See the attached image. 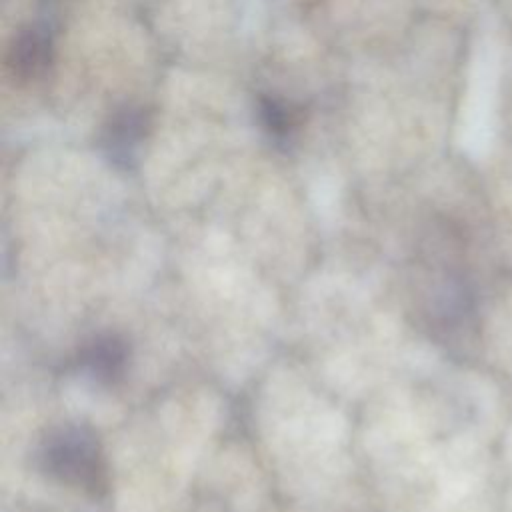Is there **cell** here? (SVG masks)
<instances>
[{"instance_id":"6da1fadb","label":"cell","mask_w":512,"mask_h":512,"mask_svg":"<svg viewBox=\"0 0 512 512\" xmlns=\"http://www.w3.org/2000/svg\"><path fill=\"white\" fill-rule=\"evenodd\" d=\"M38 458L40 468L64 484L92 492L104 486L100 444L84 426H64L50 432Z\"/></svg>"},{"instance_id":"7a4b0ae2","label":"cell","mask_w":512,"mask_h":512,"mask_svg":"<svg viewBox=\"0 0 512 512\" xmlns=\"http://www.w3.org/2000/svg\"><path fill=\"white\" fill-rule=\"evenodd\" d=\"M148 130V114L136 106H124L112 114L102 134V148L114 164L128 166Z\"/></svg>"},{"instance_id":"3957f363","label":"cell","mask_w":512,"mask_h":512,"mask_svg":"<svg viewBox=\"0 0 512 512\" xmlns=\"http://www.w3.org/2000/svg\"><path fill=\"white\" fill-rule=\"evenodd\" d=\"M52 36L42 26L22 30L8 52V68L14 78L28 82L42 76L52 62Z\"/></svg>"},{"instance_id":"277c9868","label":"cell","mask_w":512,"mask_h":512,"mask_svg":"<svg viewBox=\"0 0 512 512\" xmlns=\"http://www.w3.org/2000/svg\"><path fill=\"white\" fill-rule=\"evenodd\" d=\"M126 360V344L116 336H98L80 354V364L86 372L104 384H112L122 376Z\"/></svg>"},{"instance_id":"5b68a950","label":"cell","mask_w":512,"mask_h":512,"mask_svg":"<svg viewBox=\"0 0 512 512\" xmlns=\"http://www.w3.org/2000/svg\"><path fill=\"white\" fill-rule=\"evenodd\" d=\"M258 116L262 126L274 136H286L296 122V116L290 110V106L272 96H262L258 100Z\"/></svg>"}]
</instances>
